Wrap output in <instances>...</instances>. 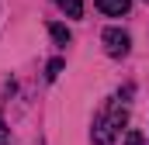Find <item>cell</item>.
I'll use <instances>...</instances> for the list:
<instances>
[{
  "instance_id": "obj_1",
  "label": "cell",
  "mask_w": 149,
  "mask_h": 145,
  "mask_svg": "<svg viewBox=\"0 0 149 145\" xmlns=\"http://www.w3.org/2000/svg\"><path fill=\"white\" fill-rule=\"evenodd\" d=\"M121 124H125V104L111 100L94 121V145H111L118 138V131H121Z\"/></svg>"
},
{
  "instance_id": "obj_2",
  "label": "cell",
  "mask_w": 149,
  "mask_h": 145,
  "mask_svg": "<svg viewBox=\"0 0 149 145\" xmlns=\"http://www.w3.org/2000/svg\"><path fill=\"white\" fill-rule=\"evenodd\" d=\"M101 41H104V52H108L111 59H125L128 48H132V38L125 35L121 28H108V31L101 35Z\"/></svg>"
},
{
  "instance_id": "obj_3",
  "label": "cell",
  "mask_w": 149,
  "mask_h": 145,
  "mask_svg": "<svg viewBox=\"0 0 149 145\" xmlns=\"http://www.w3.org/2000/svg\"><path fill=\"white\" fill-rule=\"evenodd\" d=\"M108 17H121V14H128V7H132V0H94Z\"/></svg>"
},
{
  "instance_id": "obj_4",
  "label": "cell",
  "mask_w": 149,
  "mask_h": 145,
  "mask_svg": "<svg viewBox=\"0 0 149 145\" xmlns=\"http://www.w3.org/2000/svg\"><path fill=\"white\" fill-rule=\"evenodd\" d=\"M49 35H52V41H56V45H70V38H73L63 24H49Z\"/></svg>"
},
{
  "instance_id": "obj_5",
  "label": "cell",
  "mask_w": 149,
  "mask_h": 145,
  "mask_svg": "<svg viewBox=\"0 0 149 145\" xmlns=\"http://www.w3.org/2000/svg\"><path fill=\"white\" fill-rule=\"evenodd\" d=\"M56 3H59L70 17H80V14H83V3H80V0H56Z\"/></svg>"
},
{
  "instance_id": "obj_6",
  "label": "cell",
  "mask_w": 149,
  "mask_h": 145,
  "mask_svg": "<svg viewBox=\"0 0 149 145\" xmlns=\"http://www.w3.org/2000/svg\"><path fill=\"white\" fill-rule=\"evenodd\" d=\"M125 145H146L142 131H139V128H128V131H125Z\"/></svg>"
},
{
  "instance_id": "obj_7",
  "label": "cell",
  "mask_w": 149,
  "mask_h": 145,
  "mask_svg": "<svg viewBox=\"0 0 149 145\" xmlns=\"http://www.w3.org/2000/svg\"><path fill=\"white\" fill-rule=\"evenodd\" d=\"M59 72H63V59H52V62H49V72H45V76H49V79H56Z\"/></svg>"
},
{
  "instance_id": "obj_8",
  "label": "cell",
  "mask_w": 149,
  "mask_h": 145,
  "mask_svg": "<svg viewBox=\"0 0 149 145\" xmlns=\"http://www.w3.org/2000/svg\"><path fill=\"white\" fill-rule=\"evenodd\" d=\"M7 138H10V128H7L3 117H0V145H7Z\"/></svg>"
},
{
  "instance_id": "obj_9",
  "label": "cell",
  "mask_w": 149,
  "mask_h": 145,
  "mask_svg": "<svg viewBox=\"0 0 149 145\" xmlns=\"http://www.w3.org/2000/svg\"><path fill=\"white\" fill-rule=\"evenodd\" d=\"M146 3H149V0H146Z\"/></svg>"
}]
</instances>
